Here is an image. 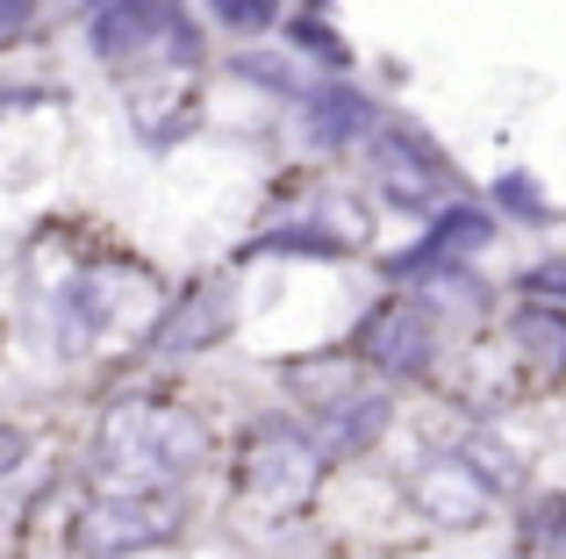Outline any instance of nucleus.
I'll use <instances>...</instances> for the list:
<instances>
[{
	"label": "nucleus",
	"instance_id": "9b49d317",
	"mask_svg": "<svg viewBox=\"0 0 566 559\" xmlns=\"http://www.w3.org/2000/svg\"><path fill=\"white\" fill-rule=\"evenodd\" d=\"M510 337L531 351L538 373H566V308H516Z\"/></svg>",
	"mask_w": 566,
	"mask_h": 559
},
{
	"label": "nucleus",
	"instance_id": "6ab92c4d",
	"mask_svg": "<svg viewBox=\"0 0 566 559\" xmlns=\"http://www.w3.org/2000/svg\"><path fill=\"white\" fill-rule=\"evenodd\" d=\"M22 466H29V431L22 423H0V481L22 474Z\"/></svg>",
	"mask_w": 566,
	"mask_h": 559
},
{
	"label": "nucleus",
	"instance_id": "f8f14e48",
	"mask_svg": "<svg viewBox=\"0 0 566 559\" xmlns=\"http://www.w3.org/2000/svg\"><path fill=\"white\" fill-rule=\"evenodd\" d=\"M452 460H459V466H467V474L488 488V503H495V488L510 495L516 481H524V460H516V445H502V437H488V431H473L467 445L452 452Z\"/></svg>",
	"mask_w": 566,
	"mask_h": 559
},
{
	"label": "nucleus",
	"instance_id": "20e7f679",
	"mask_svg": "<svg viewBox=\"0 0 566 559\" xmlns=\"http://www.w3.org/2000/svg\"><path fill=\"white\" fill-rule=\"evenodd\" d=\"M86 43H94V57H108V65H137L144 51H172L180 65H193V51H201L193 22L172 0H101L94 22H86Z\"/></svg>",
	"mask_w": 566,
	"mask_h": 559
},
{
	"label": "nucleus",
	"instance_id": "2eb2a0df",
	"mask_svg": "<svg viewBox=\"0 0 566 559\" xmlns=\"http://www.w3.org/2000/svg\"><path fill=\"white\" fill-rule=\"evenodd\" d=\"M323 14H331V8H302L287 29H294V43H308V51L323 57V65H337V72H345V65H352V51H345V36H337V29L323 22Z\"/></svg>",
	"mask_w": 566,
	"mask_h": 559
},
{
	"label": "nucleus",
	"instance_id": "6e6552de",
	"mask_svg": "<svg viewBox=\"0 0 566 559\" xmlns=\"http://www.w3.org/2000/svg\"><path fill=\"white\" fill-rule=\"evenodd\" d=\"M416 509H423L430 524H444V531H473V524L488 517V488L444 452V460H430L423 474H416Z\"/></svg>",
	"mask_w": 566,
	"mask_h": 559
},
{
	"label": "nucleus",
	"instance_id": "dca6fc26",
	"mask_svg": "<svg viewBox=\"0 0 566 559\" xmlns=\"http://www.w3.org/2000/svg\"><path fill=\"white\" fill-rule=\"evenodd\" d=\"M495 201L516 215V223H553V201L531 187V172H502V180H495Z\"/></svg>",
	"mask_w": 566,
	"mask_h": 559
},
{
	"label": "nucleus",
	"instance_id": "f3484780",
	"mask_svg": "<svg viewBox=\"0 0 566 559\" xmlns=\"http://www.w3.org/2000/svg\"><path fill=\"white\" fill-rule=\"evenodd\" d=\"M524 531H531V546H538V552L566 559V495H545V503L531 509V524H524Z\"/></svg>",
	"mask_w": 566,
	"mask_h": 559
},
{
	"label": "nucleus",
	"instance_id": "1a4fd4ad",
	"mask_svg": "<svg viewBox=\"0 0 566 559\" xmlns=\"http://www.w3.org/2000/svg\"><path fill=\"white\" fill-rule=\"evenodd\" d=\"M316 431H308V445L323 452V460H359V452H374L380 437H387V394H345V402H331V409H316Z\"/></svg>",
	"mask_w": 566,
	"mask_h": 559
},
{
	"label": "nucleus",
	"instance_id": "7ed1b4c3",
	"mask_svg": "<svg viewBox=\"0 0 566 559\" xmlns=\"http://www.w3.org/2000/svg\"><path fill=\"white\" fill-rule=\"evenodd\" d=\"M366 158H374L380 194L395 201V209L430 215V209H452V201H459V172H452V158H444L416 123H380L374 137H366Z\"/></svg>",
	"mask_w": 566,
	"mask_h": 559
},
{
	"label": "nucleus",
	"instance_id": "423d86ee",
	"mask_svg": "<svg viewBox=\"0 0 566 559\" xmlns=\"http://www.w3.org/2000/svg\"><path fill=\"white\" fill-rule=\"evenodd\" d=\"M230 330H237L230 280H201V287H187L180 302L151 323V359H193V351H216Z\"/></svg>",
	"mask_w": 566,
	"mask_h": 559
},
{
	"label": "nucleus",
	"instance_id": "39448f33",
	"mask_svg": "<svg viewBox=\"0 0 566 559\" xmlns=\"http://www.w3.org/2000/svg\"><path fill=\"white\" fill-rule=\"evenodd\" d=\"M316 488H323V452L308 445V431H294V423H259L251 445H244V495L251 503L287 517V509H302Z\"/></svg>",
	"mask_w": 566,
	"mask_h": 559
},
{
	"label": "nucleus",
	"instance_id": "aec40b11",
	"mask_svg": "<svg viewBox=\"0 0 566 559\" xmlns=\"http://www.w3.org/2000/svg\"><path fill=\"white\" fill-rule=\"evenodd\" d=\"M29 22H36V0H0V43L29 36Z\"/></svg>",
	"mask_w": 566,
	"mask_h": 559
},
{
	"label": "nucleus",
	"instance_id": "ddd939ff",
	"mask_svg": "<svg viewBox=\"0 0 566 559\" xmlns=\"http://www.w3.org/2000/svg\"><path fill=\"white\" fill-rule=\"evenodd\" d=\"M244 259H345V244H337L331 230L287 223V230H265L259 244H244Z\"/></svg>",
	"mask_w": 566,
	"mask_h": 559
},
{
	"label": "nucleus",
	"instance_id": "412c9836",
	"mask_svg": "<svg viewBox=\"0 0 566 559\" xmlns=\"http://www.w3.org/2000/svg\"><path fill=\"white\" fill-rule=\"evenodd\" d=\"M524 294H559V308H566V266H538V273H524Z\"/></svg>",
	"mask_w": 566,
	"mask_h": 559
},
{
	"label": "nucleus",
	"instance_id": "4be33fe9",
	"mask_svg": "<svg viewBox=\"0 0 566 559\" xmlns=\"http://www.w3.org/2000/svg\"><path fill=\"white\" fill-rule=\"evenodd\" d=\"M94 8H101V0H94Z\"/></svg>",
	"mask_w": 566,
	"mask_h": 559
},
{
	"label": "nucleus",
	"instance_id": "f257e3e1",
	"mask_svg": "<svg viewBox=\"0 0 566 559\" xmlns=\"http://www.w3.org/2000/svg\"><path fill=\"white\" fill-rule=\"evenodd\" d=\"M201 460H208V431L187 409L123 402L94 431V488L101 495H166Z\"/></svg>",
	"mask_w": 566,
	"mask_h": 559
},
{
	"label": "nucleus",
	"instance_id": "f03ea898",
	"mask_svg": "<svg viewBox=\"0 0 566 559\" xmlns=\"http://www.w3.org/2000/svg\"><path fill=\"white\" fill-rule=\"evenodd\" d=\"M187 524L180 495H94V503L72 517V552L80 559H129L172 546Z\"/></svg>",
	"mask_w": 566,
	"mask_h": 559
},
{
	"label": "nucleus",
	"instance_id": "0eeeda50",
	"mask_svg": "<svg viewBox=\"0 0 566 559\" xmlns=\"http://www.w3.org/2000/svg\"><path fill=\"white\" fill-rule=\"evenodd\" d=\"M359 359L387 380H416L438 359V330H430V316L416 302H380L374 316L359 323Z\"/></svg>",
	"mask_w": 566,
	"mask_h": 559
},
{
	"label": "nucleus",
	"instance_id": "a211bd4d",
	"mask_svg": "<svg viewBox=\"0 0 566 559\" xmlns=\"http://www.w3.org/2000/svg\"><path fill=\"white\" fill-rule=\"evenodd\" d=\"M237 72H244L251 86H273V94H308V86L294 80V65H287V57H265V51H244V57H237Z\"/></svg>",
	"mask_w": 566,
	"mask_h": 559
},
{
	"label": "nucleus",
	"instance_id": "4468645a",
	"mask_svg": "<svg viewBox=\"0 0 566 559\" xmlns=\"http://www.w3.org/2000/svg\"><path fill=\"white\" fill-rule=\"evenodd\" d=\"M208 22L230 36H265L280 22V0H208Z\"/></svg>",
	"mask_w": 566,
	"mask_h": 559
},
{
	"label": "nucleus",
	"instance_id": "9d476101",
	"mask_svg": "<svg viewBox=\"0 0 566 559\" xmlns=\"http://www.w3.org/2000/svg\"><path fill=\"white\" fill-rule=\"evenodd\" d=\"M302 108H308V137L331 144V151H345V144H359V137H374V129H380V108H374V101H366L352 80L308 86Z\"/></svg>",
	"mask_w": 566,
	"mask_h": 559
}]
</instances>
